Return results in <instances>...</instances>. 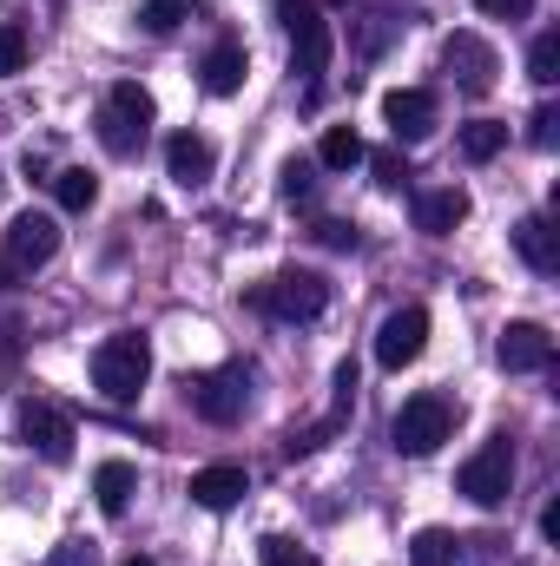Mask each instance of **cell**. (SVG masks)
I'll list each match as a JSON object with an SVG mask.
<instances>
[{"mask_svg": "<svg viewBox=\"0 0 560 566\" xmlns=\"http://www.w3.org/2000/svg\"><path fill=\"white\" fill-rule=\"evenodd\" d=\"M541 534H548V541H560V501H554V507H541Z\"/></svg>", "mask_w": 560, "mask_h": 566, "instance_id": "836d02e7", "label": "cell"}, {"mask_svg": "<svg viewBox=\"0 0 560 566\" xmlns=\"http://www.w3.org/2000/svg\"><path fill=\"white\" fill-rule=\"evenodd\" d=\"M528 80H535V86H554L560 80V33H541V40L528 46Z\"/></svg>", "mask_w": 560, "mask_h": 566, "instance_id": "d4e9b609", "label": "cell"}, {"mask_svg": "<svg viewBox=\"0 0 560 566\" xmlns=\"http://www.w3.org/2000/svg\"><path fill=\"white\" fill-rule=\"evenodd\" d=\"M363 158H370V151H363V139H356L350 126H330L323 145H317V165H323V171H350V165H363Z\"/></svg>", "mask_w": 560, "mask_h": 566, "instance_id": "ffe728a7", "label": "cell"}, {"mask_svg": "<svg viewBox=\"0 0 560 566\" xmlns=\"http://www.w3.org/2000/svg\"><path fill=\"white\" fill-rule=\"evenodd\" d=\"M442 73H448L462 93H475V99H481V93H495L501 60H495V46H488L481 33H468V27H462V33H448V40H442Z\"/></svg>", "mask_w": 560, "mask_h": 566, "instance_id": "52a82bcc", "label": "cell"}, {"mask_svg": "<svg viewBox=\"0 0 560 566\" xmlns=\"http://www.w3.org/2000/svg\"><path fill=\"white\" fill-rule=\"evenodd\" d=\"M278 20L290 33V66L303 80H317L330 66V20H323V7L317 0H278Z\"/></svg>", "mask_w": 560, "mask_h": 566, "instance_id": "5b68a950", "label": "cell"}, {"mask_svg": "<svg viewBox=\"0 0 560 566\" xmlns=\"http://www.w3.org/2000/svg\"><path fill=\"white\" fill-rule=\"evenodd\" d=\"M27 66V33L20 27H0V80H13Z\"/></svg>", "mask_w": 560, "mask_h": 566, "instance_id": "83f0119b", "label": "cell"}, {"mask_svg": "<svg viewBox=\"0 0 560 566\" xmlns=\"http://www.w3.org/2000/svg\"><path fill=\"white\" fill-rule=\"evenodd\" d=\"M20 277V271H13V264H0V290H7V283Z\"/></svg>", "mask_w": 560, "mask_h": 566, "instance_id": "e575fe53", "label": "cell"}, {"mask_svg": "<svg viewBox=\"0 0 560 566\" xmlns=\"http://www.w3.org/2000/svg\"><path fill=\"white\" fill-rule=\"evenodd\" d=\"M455 488H462L475 507H508V494H515V441H508V434L481 441V448L462 461Z\"/></svg>", "mask_w": 560, "mask_h": 566, "instance_id": "277c9868", "label": "cell"}, {"mask_svg": "<svg viewBox=\"0 0 560 566\" xmlns=\"http://www.w3.org/2000/svg\"><path fill=\"white\" fill-rule=\"evenodd\" d=\"M481 7H488V13H501V20H521L535 0H481Z\"/></svg>", "mask_w": 560, "mask_h": 566, "instance_id": "d6a6232c", "label": "cell"}, {"mask_svg": "<svg viewBox=\"0 0 560 566\" xmlns=\"http://www.w3.org/2000/svg\"><path fill=\"white\" fill-rule=\"evenodd\" d=\"M370 165H376V185H383V191H403V185H409V165H403L396 151H376Z\"/></svg>", "mask_w": 560, "mask_h": 566, "instance_id": "f1b7e54d", "label": "cell"}, {"mask_svg": "<svg viewBox=\"0 0 560 566\" xmlns=\"http://www.w3.org/2000/svg\"><path fill=\"white\" fill-rule=\"evenodd\" d=\"M53 198H60V211H93L100 178H93V171H80V165H66V171L53 178Z\"/></svg>", "mask_w": 560, "mask_h": 566, "instance_id": "44dd1931", "label": "cell"}, {"mask_svg": "<svg viewBox=\"0 0 560 566\" xmlns=\"http://www.w3.org/2000/svg\"><path fill=\"white\" fill-rule=\"evenodd\" d=\"M13 428H20V441L40 454V461H73V416L66 409H53L46 396H27L20 402V416H13Z\"/></svg>", "mask_w": 560, "mask_h": 566, "instance_id": "8992f818", "label": "cell"}, {"mask_svg": "<svg viewBox=\"0 0 560 566\" xmlns=\"http://www.w3.org/2000/svg\"><path fill=\"white\" fill-rule=\"evenodd\" d=\"M191 13H198V0H145V7H139V27H145V33H178Z\"/></svg>", "mask_w": 560, "mask_h": 566, "instance_id": "cb8c5ba5", "label": "cell"}, {"mask_svg": "<svg viewBox=\"0 0 560 566\" xmlns=\"http://www.w3.org/2000/svg\"><path fill=\"white\" fill-rule=\"evenodd\" d=\"M245 494H251V474H245L238 461H211V468L191 474V501H198L205 514H225V507H238Z\"/></svg>", "mask_w": 560, "mask_h": 566, "instance_id": "5bb4252c", "label": "cell"}, {"mask_svg": "<svg viewBox=\"0 0 560 566\" xmlns=\"http://www.w3.org/2000/svg\"><path fill=\"white\" fill-rule=\"evenodd\" d=\"M145 376H152L145 336H106V343L93 349V389H100L106 402H139Z\"/></svg>", "mask_w": 560, "mask_h": 566, "instance_id": "7a4b0ae2", "label": "cell"}, {"mask_svg": "<svg viewBox=\"0 0 560 566\" xmlns=\"http://www.w3.org/2000/svg\"><path fill=\"white\" fill-rule=\"evenodd\" d=\"M245 402H251V369H238V363H231V369H205V376L191 382V409L218 428L238 422Z\"/></svg>", "mask_w": 560, "mask_h": 566, "instance_id": "9c48e42d", "label": "cell"}, {"mask_svg": "<svg viewBox=\"0 0 560 566\" xmlns=\"http://www.w3.org/2000/svg\"><path fill=\"white\" fill-rule=\"evenodd\" d=\"M455 554H462V541L448 527H422L416 547H409V566H455Z\"/></svg>", "mask_w": 560, "mask_h": 566, "instance_id": "7402d4cb", "label": "cell"}, {"mask_svg": "<svg viewBox=\"0 0 560 566\" xmlns=\"http://www.w3.org/2000/svg\"><path fill=\"white\" fill-rule=\"evenodd\" d=\"M462 218H468V191L462 185H435V191L416 198V231H428V238H448Z\"/></svg>", "mask_w": 560, "mask_h": 566, "instance_id": "e0dca14e", "label": "cell"}, {"mask_svg": "<svg viewBox=\"0 0 560 566\" xmlns=\"http://www.w3.org/2000/svg\"><path fill=\"white\" fill-rule=\"evenodd\" d=\"M310 191H317V171H310L303 158H290V165H283V198H290V205H310Z\"/></svg>", "mask_w": 560, "mask_h": 566, "instance_id": "4316f807", "label": "cell"}, {"mask_svg": "<svg viewBox=\"0 0 560 566\" xmlns=\"http://www.w3.org/2000/svg\"><path fill=\"white\" fill-rule=\"evenodd\" d=\"M133 494H139V468L133 461H100L93 468V501H100V514H126L133 507Z\"/></svg>", "mask_w": 560, "mask_h": 566, "instance_id": "d6986e66", "label": "cell"}, {"mask_svg": "<svg viewBox=\"0 0 560 566\" xmlns=\"http://www.w3.org/2000/svg\"><path fill=\"white\" fill-rule=\"evenodd\" d=\"M317 238H323L330 251H356V231H350V224H336V218H330V224H317Z\"/></svg>", "mask_w": 560, "mask_h": 566, "instance_id": "1f68e13d", "label": "cell"}, {"mask_svg": "<svg viewBox=\"0 0 560 566\" xmlns=\"http://www.w3.org/2000/svg\"><path fill=\"white\" fill-rule=\"evenodd\" d=\"M165 171H172L185 191H198V185L218 171V145L205 139V133H172V139H165Z\"/></svg>", "mask_w": 560, "mask_h": 566, "instance_id": "9a60e30c", "label": "cell"}, {"mask_svg": "<svg viewBox=\"0 0 560 566\" xmlns=\"http://www.w3.org/2000/svg\"><path fill=\"white\" fill-rule=\"evenodd\" d=\"M100 145L113 151V158H133L152 133V93H145L139 80H120V86H106V99H100Z\"/></svg>", "mask_w": 560, "mask_h": 566, "instance_id": "6da1fadb", "label": "cell"}, {"mask_svg": "<svg viewBox=\"0 0 560 566\" xmlns=\"http://www.w3.org/2000/svg\"><path fill=\"white\" fill-rule=\"evenodd\" d=\"M515 251H521V264L535 271V277H554L560 271V238L548 218H521L515 224Z\"/></svg>", "mask_w": 560, "mask_h": 566, "instance_id": "ac0fdd59", "label": "cell"}, {"mask_svg": "<svg viewBox=\"0 0 560 566\" xmlns=\"http://www.w3.org/2000/svg\"><path fill=\"white\" fill-rule=\"evenodd\" d=\"M126 566H158V560H139V554H133V560H126Z\"/></svg>", "mask_w": 560, "mask_h": 566, "instance_id": "d590c367", "label": "cell"}, {"mask_svg": "<svg viewBox=\"0 0 560 566\" xmlns=\"http://www.w3.org/2000/svg\"><path fill=\"white\" fill-rule=\"evenodd\" d=\"M495 356H501L508 376H541V369L554 363V336H548L541 323H508L501 343H495Z\"/></svg>", "mask_w": 560, "mask_h": 566, "instance_id": "4fadbf2b", "label": "cell"}, {"mask_svg": "<svg viewBox=\"0 0 560 566\" xmlns=\"http://www.w3.org/2000/svg\"><path fill=\"white\" fill-rule=\"evenodd\" d=\"M251 310H265L278 323H317L330 310V283L317 277V271H278L271 283L251 290Z\"/></svg>", "mask_w": 560, "mask_h": 566, "instance_id": "3957f363", "label": "cell"}, {"mask_svg": "<svg viewBox=\"0 0 560 566\" xmlns=\"http://www.w3.org/2000/svg\"><path fill=\"white\" fill-rule=\"evenodd\" d=\"M448 428H455V416H448V402L442 396H409L403 409H396V454H435L442 441H448Z\"/></svg>", "mask_w": 560, "mask_h": 566, "instance_id": "ba28073f", "label": "cell"}, {"mask_svg": "<svg viewBox=\"0 0 560 566\" xmlns=\"http://www.w3.org/2000/svg\"><path fill=\"white\" fill-rule=\"evenodd\" d=\"M383 119H390V133L403 145H416L435 133V119H442V106H435V93L428 86H396V93H383Z\"/></svg>", "mask_w": 560, "mask_h": 566, "instance_id": "7c38bea8", "label": "cell"}, {"mask_svg": "<svg viewBox=\"0 0 560 566\" xmlns=\"http://www.w3.org/2000/svg\"><path fill=\"white\" fill-rule=\"evenodd\" d=\"M528 139L541 145V151H554V139H560V106H541V113L528 119Z\"/></svg>", "mask_w": 560, "mask_h": 566, "instance_id": "f546056e", "label": "cell"}, {"mask_svg": "<svg viewBox=\"0 0 560 566\" xmlns=\"http://www.w3.org/2000/svg\"><path fill=\"white\" fill-rule=\"evenodd\" d=\"M258 560L265 566H317V554H303V547L283 541V534H265V541H258Z\"/></svg>", "mask_w": 560, "mask_h": 566, "instance_id": "484cf974", "label": "cell"}, {"mask_svg": "<svg viewBox=\"0 0 560 566\" xmlns=\"http://www.w3.org/2000/svg\"><path fill=\"white\" fill-rule=\"evenodd\" d=\"M46 566H100V547H93V541H66Z\"/></svg>", "mask_w": 560, "mask_h": 566, "instance_id": "4dcf8cb0", "label": "cell"}, {"mask_svg": "<svg viewBox=\"0 0 560 566\" xmlns=\"http://www.w3.org/2000/svg\"><path fill=\"white\" fill-rule=\"evenodd\" d=\"M422 349H428V310H422V303L396 310V316L376 329V363H383V369H409Z\"/></svg>", "mask_w": 560, "mask_h": 566, "instance_id": "8fae6325", "label": "cell"}, {"mask_svg": "<svg viewBox=\"0 0 560 566\" xmlns=\"http://www.w3.org/2000/svg\"><path fill=\"white\" fill-rule=\"evenodd\" d=\"M501 145H508V126H501V119H475V126H462V158H475V165H488Z\"/></svg>", "mask_w": 560, "mask_h": 566, "instance_id": "603a6c76", "label": "cell"}, {"mask_svg": "<svg viewBox=\"0 0 560 566\" xmlns=\"http://www.w3.org/2000/svg\"><path fill=\"white\" fill-rule=\"evenodd\" d=\"M245 73H251V60H245V46H238V40H218V46L198 60V86H205L211 99H231V93L245 86Z\"/></svg>", "mask_w": 560, "mask_h": 566, "instance_id": "2e32d148", "label": "cell"}, {"mask_svg": "<svg viewBox=\"0 0 560 566\" xmlns=\"http://www.w3.org/2000/svg\"><path fill=\"white\" fill-rule=\"evenodd\" d=\"M60 258V224L46 218V211H20L13 224H7V264L13 271H40V264H53Z\"/></svg>", "mask_w": 560, "mask_h": 566, "instance_id": "30bf717a", "label": "cell"}]
</instances>
